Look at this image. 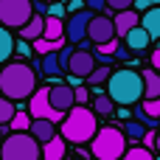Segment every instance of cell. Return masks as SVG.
<instances>
[{
	"label": "cell",
	"instance_id": "6da1fadb",
	"mask_svg": "<svg viewBox=\"0 0 160 160\" xmlns=\"http://www.w3.org/2000/svg\"><path fill=\"white\" fill-rule=\"evenodd\" d=\"M37 90V76L34 68L25 62H8L0 68V93L8 101H20V98H31Z\"/></svg>",
	"mask_w": 160,
	"mask_h": 160
},
{
	"label": "cell",
	"instance_id": "7a4b0ae2",
	"mask_svg": "<svg viewBox=\"0 0 160 160\" xmlns=\"http://www.w3.org/2000/svg\"><path fill=\"white\" fill-rule=\"evenodd\" d=\"M107 96L112 98V104H121V107L141 101L143 98V76L138 70H129V68L115 70L107 79Z\"/></svg>",
	"mask_w": 160,
	"mask_h": 160
},
{
	"label": "cell",
	"instance_id": "3957f363",
	"mask_svg": "<svg viewBox=\"0 0 160 160\" xmlns=\"http://www.w3.org/2000/svg\"><path fill=\"white\" fill-rule=\"evenodd\" d=\"M96 132H98V121H96L93 110L76 104L70 112H65V118H62V138L68 143H90Z\"/></svg>",
	"mask_w": 160,
	"mask_h": 160
},
{
	"label": "cell",
	"instance_id": "277c9868",
	"mask_svg": "<svg viewBox=\"0 0 160 160\" xmlns=\"http://www.w3.org/2000/svg\"><path fill=\"white\" fill-rule=\"evenodd\" d=\"M90 152L96 160H121L127 152V135L118 127H101L93 141H90Z\"/></svg>",
	"mask_w": 160,
	"mask_h": 160
},
{
	"label": "cell",
	"instance_id": "5b68a950",
	"mask_svg": "<svg viewBox=\"0 0 160 160\" xmlns=\"http://www.w3.org/2000/svg\"><path fill=\"white\" fill-rule=\"evenodd\" d=\"M0 160H42V146L31 132H11L0 143Z\"/></svg>",
	"mask_w": 160,
	"mask_h": 160
},
{
	"label": "cell",
	"instance_id": "8992f818",
	"mask_svg": "<svg viewBox=\"0 0 160 160\" xmlns=\"http://www.w3.org/2000/svg\"><path fill=\"white\" fill-rule=\"evenodd\" d=\"M34 17L31 0H0V25L3 28H22Z\"/></svg>",
	"mask_w": 160,
	"mask_h": 160
},
{
	"label": "cell",
	"instance_id": "52a82bcc",
	"mask_svg": "<svg viewBox=\"0 0 160 160\" xmlns=\"http://www.w3.org/2000/svg\"><path fill=\"white\" fill-rule=\"evenodd\" d=\"M28 115L31 118H48V121H62L65 115L62 112H56L53 107H51V101H48V87H37L34 90V96L28 98Z\"/></svg>",
	"mask_w": 160,
	"mask_h": 160
},
{
	"label": "cell",
	"instance_id": "ba28073f",
	"mask_svg": "<svg viewBox=\"0 0 160 160\" xmlns=\"http://www.w3.org/2000/svg\"><path fill=\"white\" fill-rule=\"evenodd\" d=\"M93 14L96 11H76V14H70L68 17V22H65V37L73 42V45H79L82 39H87V25H90V20H93Z\"/></svg>",
	"mask_w": 160,
	"mask_h": 160
},
{
	"label": "cell",
	"instance_id": "9c48e42d",
	"mask_svg": "<svg viewBox=\"0 0 160 160\" xmlns=\"http://www.w3.org/2000/svg\"><path fill=\"white\" fill-rule=\"evenodd\" d=\"M87 39H90V42H96V45L115 39L112 17H107V14H93V20H90V25H87Z\"/></svg>",
	"mask_w": 160,
	"mask_h": 160
},
{
	"label": "cell",
	"instance_id": "30bf717a",
	"mask_svg": "<svg viewBox=\"0 0 160 160\" xmlns=\"http://www.w3.org/2000/svg\"><path fill=\"white\" fill-rule=\"evenodd\" d=\"M93 68H96V56H93V51H87V48H73L68 73L76 76V79L82 82V79H87V76L93 73Z\"/></svg>",
	"mask_w": 160,
	"mask_h": 160
},
{
	"label": "cell",
	"instance_id": "8fae6325",
	"mask_svg": "<svg viewBox=\"0 0 160 160\" xmlns=\"http://www.w3.org/2000/svg\"><path fill=\"white\" fill-rule=\"evenodd\" d=\"M48 101H51V107L56 110V112H70L73 107H76V98H73V87L70 84H53V87H48Z\"/></svg>",
	"mask_w": 160,
	"mask_h": 160
},
{
	"label": "cell",
	"instance_id": "7c38bea8",
	"mask_svg": "<svg viewBox=\"0 0 160 160\" xmlns=\"http://www.w3.org/2000/svg\"><path fill=\"white\" fill-rule=\"evenodd\" d=\"M112 25H115V37H127L135 25H141V14L132 11V8H127V11H115Z\"/></svg>",
	"mask_w": 160,
	"mask_h": 160
},
{
	"label": "cell",
	"instance_id": "4fadbf2b",
	"mask_svg": "<svg viewBox=\"0 0 160 160\" xmlns=\"http://www.w3.org/2000/svg\"><path fill=\"white\" fill-rule=\"evenodd\" d=\"M28 132H31V135H34V141L42 146V143H48V141L56 135V124H53V121H48V118H31Z\"/></svg>",
	"mask_w": 160,
	"mask_h": 160
},
{
	"label": "cell",
	"instance_id": "5bb4252c",
	"mask_svg": "<svg viewBox=\"0 0 160 160\" xmlns=\"http://www.w3.org/2000/svg\"><path fill=\"white\" fill-rule=\"evenodd\" d=\"M68 155V141L62 135H53L48 143H42V160H65Z\"/></svg>",
	"mask_w": 160,
	"mask_h": 160
},
{
	"label": "cell",
	"instance_id": "9a60e30c",
	"mask_svg": "<svg viewBox=\"0 0 160 160\" xmlns=\"http://www.w3.org/2000/svg\"><path fill=\"white\" fill-rule=\"evenodd\" d=\"M149 42H152V37H149V31H146L143 25H135V28L124 37V45H127L129 51H146Z\"/></svg>",
	"mask_w": 160,
	"mask_h": 160
},
{
	"label": "cell",
	"instance_id": "2e32d148",
	"mask_svg": "<svg viewBox=\"0 0 160 160\" xmlns=\"http://www.w3.org/2000/svg\"><path fill=\"white\" fill-rule=\"evenodd\" d=\"M42 31H45V17L34 11V17L20 28V37H22L25 42H34V39H39V37H42Z\"/></svg>",
	"mask_w": 160,
	"mask_h": 160
},
{
	"label": "cell",
	"instance_id": "e0dca14e",
	"mask_svg": "<svg viewBox=\"0 0 160 160\" xmlns=\"http://www.w3.org/2000/svg\"><path fill=\"white\" fill-rule=\"evenodd\" d=\"M143 101H152V98H160V73L158 70H143Z\"/></svg>",
	"mask_w": 160,
	"mask_h": 160
},
{
	"label": "cell",
	"instance_id": "ac0fdd59",
	"mask_svg": "<svg viewBox=\"0 0 160 160\" xmlns=\"http://www.w3.org/2000/svg\"><path fill=\"white\" fill-rule=\"evenodd\" d=\"M42 39H51V42H65V22L59 17H45V31H42Z\"/></svg>",
	"mask_w": 160,
	"mask_h": 160
},
{
	"label": "cell",
	"instance_id": "d6986e66",
	"mask_svg": "<svg viewBox=\"0 0 160 160\" xmlns=\"http://www.w3.org/2000/svg\"><path fill=\"white\" fill-rule=\"evenodd\" d=\"M141 25L149 31L152 39H160V8H149V11L141 17Z\"/></svg>",
	"mask_w": 160,
	"mask_h": 160
},
{
	"label": "cell",
	"instance_id": "ffe728a7",
	"mask_svg": "<svg viewBox=\"0 0 160 160\" xmlns=\"http://www.w3.org/2000/svg\"><path fill=\"white\" fill-rule=\"evenodd\" d=\"M11 53H14V37H11L8 28L0 25V65H6Z\"/></svg>",
	"mask_w": 160,
	"mask_h": 160
},
{
	"label": "cell",
	"instance_id": "44dd1931",
	"mask_svg": "<svg viewBox=\"0 0 160 160\" xmlns=\"http://www.w3.org/2000/svg\"><path fill=\"white\" fill-rule=\"evenodd\" d=\"M110 76H112L110 65H96V68H93V73L87 76V84H93V87H101V84H104Z\"/></svg>",
	"mask_w": 160,
	"mask_h": 160
},
{
	"label": "cell",
	"instance_id": "7402d4cb",
	"mask_svg": "<svg viewBox=\"0 0 160 160\" xmlns=\"http://www.w3.org/2000/svg\"><path fill=\"white\" fill-rule=\"evenodd\" d=\"M39 70H42L45 76H59V70H62V68H59V51H56V53H45Z\"/></svg>",
	"mask_w": 160,
	"mask_h": 160
},
{
	"label": "cell",
	"instance_id": "603a6c76",
	"mask_svg": "<svg viewBox=\"0 0 160 160\" xmlns=\"http://www.w3.org/2000/svg\"><path fill=\"white\" fill-rule=\"evenodd\" d=\"M112 110H115V104H112L110 96H96V98H93V112H96V115H110Z\"/></svg>",
	"mask_w": 160,
	"mask_h": 160
},
{
	"label": "cell",
	"instance_id": "cb8c5ba5",
	"mask_svg": "<svg viewBox=\"0 0 160 160\" xmlns=\"http://www.w3.org/2000/svg\"><path fill=\"white\" fill-rule=\"evenodd\" d=\"M8 127H11V132H28L31 115H28V112H14V118L8 121Z\"/></svg>",
	"mask_w": 160,
	"mask_h": 160
},
{
	"label": "cell",
	"instance_id": "d4e9b609",
	"mask_svg": "<svg viewBox=\"0 0 160 160\" xmlns=\"http://www.w3.org/2000/svg\"><path fill=\"white\" fill-rule=\"evenodd\" d=\"M124 135L132 138V141H141V138L146 135V127H143L141 121H127V124H124Z\"/></svg>",
	"mask_w": 160,
	"mask_h": 160
},
{
	"label": "cell",
	"instance_id": "484cf974",
	"mask_svg": "<svg viewBox=\"0 0 160 160\" xmlns=\"http://www.w3.org/2000/svg\"><path fill=\"white\" fill-rule=\"evenodd\" d=\"M34 51L37 53H56V51H62V42H51V39H34Z\"/></svg>",
	"mask_w": 160,
	"mask_h": 160
},
{
	"label": "cell",
	"instance_id": "4316f807",
	"mask_svg": "<svg viewBox=\"0 0 160 160\" xmlns=\"http://www.w3.org/2000/svg\"><path fill=\"white\" fill-rule=\"evenodd\" d=\"M121 160H155V155H152L149 149H143V146H132V149L124 152Z\"/></svg>",
	"mask_w": 160,
	"mask_h": 160
},
{
	"label": "cell",
	"instance_id": "83f0119b",
	"mask_svg": "<svg viewBox=\"0 0 160 160\" xmlns=\"http://www.w3.org/2000/svg\"><path fill=\"white\" fill-rule=\"evenodd\" d=\"M118 45H121V42H118V37H115V39H110V42H101V45H96V51H93V53H96V56H115Z\"/></svg>",
	"mask_w": 160,
	"mask_h": 160
},
{
	"label": "cell",
	"instance_id": "f1b7e54d",
	"mask_svg": "<svg viewBox=\"0 0 160 160\" xmlns=\"http://www.w3.org/2000/svg\"><path fill=\"white\" fill-rule=\"evenodd\" d=\"M14 101H8V98H0V124H8L11 118H14Z\"/></svg>",
	"mask_w": 160,
	"mask_h": 160
},
{
	"label": "cell",
	"instance_id": "f546056e",
	"mask_svg": "<svg viewBox=\"0 0 160 160\" xmlns=\"http://www.w3.org/2000/svg\"><path fill=\"white\" fill-rule=\"evenodd\" d=\"M141 110L146 112V118H152V121H160V98L143 101V107H141Z\"/></svg>",
	"mask_w": 160,
	"mask_h": 160
},
{
	"label": "cell",
	"instance_id": "4dcf8cb0",
	"mask_svg": "<svg viewBox=\"0 0 160 160\" xmlns=\"http://www.w3.org/2000/svg\"><path fill=\"white\" fill-rule=\"evenodd\" d=\"M132 3H135V0H107V8H112V11H127V8H132Z\"/></svg>",
	"mask_w": 160,
	"mask_h": 160
},
{
	"label": "cell",
	"instance_id": "1f68e13d",
	"mask_svg": "<svg viewBox=\"0 0 160 160\" xmlns=\"http://www.w3.org/2000/svg\"><path fill=\"white\" fill-rule=\"evenodd\" d=\"M73 98H76V104H82L84 107V101H90V93H87V87H73Z\"/></svg>",
	"mask_w": 160,
	"mask_h": 160
},
{
	"label": "cell",
	"instance_id": "d6a6232c",
	"mask_svg": "<svg viewBox=\"0 0 160 160\" xmlns=\"http://www.w3.org/2000/svg\"><path fill=\"white\" fill-rule=\"evenodd\" d=\"M141 141H143V149H152V146H158V132H155V129H149Z\"/></svg>",
	"mask_w": 160,
	"mask_h": 160
},
{
	"label": "cell",
	"instance_id": "836d02e7",
	"mask_svg": "<svg viewBox=\"0 0 160 160\" xmlns=\"http://www.w3.org/2000/svg\"><path fill=\"white\" fill-rule=\"evenodd\" d=\"M70 53H73V48H62V51H59V68L68 70V65H70Z\"/></svg>",
	"mask_w": 160,
	"mask_h": 160
},
{
	"label": "cell",
	"instance_id": "e575fe53",
	"mask_svg": "<svg viewBox=\"0 0 160 160\" xmlns=\"http://www.w3.org/2000/svg\"><path fill=\"white\" fill-rule=\"evenodd\" d=\"M48 17H65V6H59V3H53V6H48Z\"/></svg>",
	"mask_w": 160,
	"mask_h": 160
},
{
	"label": "cell",
	"instance_id": "d590c367",
	"mask_svg": "<svg viewBox=\"0 0 160 160\" xmlns=\"http://www.w3.org/2000/svg\"><path fill=\"white\" fill-rule=\"evenodd\" d=\"M149 62H152V70H158V73H160V45L149 53Z\"/></svg>",
	"mask_w": 160,
	"mask_h": 160
},
{
	"label": "cell",
	"instance_id": "8d00e7d4",
	"mask_svg": "<svg viewBox=\"0 0 160 160\" xmlns=\"http://www.w3.org/2000/svg\"><path fill=\"white\" fill-rule=\"evenodd\" d=\"M14 51H17L20 56H28V53H31V45H28L25 39H22V42H14Z\"/></svg>",
	"mask_w": 160,
	"mask_h": 160
},
{
	"label": "cell",
	"instance_id": "74e56055",
	"mask_svg": "<svg viewBox=\"0 0 160 160\" xmlns=\"http://www.w3.org/2000/svg\"><path fill=\"white\" fill-rule=\"evenodd\" d=\"M84 6H87V8H93V11H98V8H104V6H107V0H84Z\"/></svg>",
	"mask_w": 160,
	"mask_h": 160
},
{
	"label": "cell",
	"instance_id": "f35d334b",
	"mask_svg": "<svg viewBox=\"0 0 160 160\" xmlns=\"http://www.w3.org/2000/svg\"><path fill=\"white\" fill-rule=\"evenodd\" d=\"M65 8H73V14H76V11H82V8H84V0H70Z\"/></svg>",
	"mask_w": 160,
	"mask_h": 160
},
{
	"label": "cell",
	"instance_id": "ab89813d",
	"mask_svg": "<svg viewBox=\"0 0 160 160\" xmlns=\"http://www.w3.org/2000/svg\"><path fill=\"white\" fill-rule=\"evenodd\" d=\"M155 132H158V141H160V121H158V129H155Z\"/></svg>",
	"mask_w": 160,
	"mask_h": 160
},
{
	"label": "cell",
	"instance_id": "60d3db41",
	"mask_svg": "<svg viewBox=\"0 0 160 160\" xmlns=\"http://www.w3.org/2000/svg\"><path fill=\"white\" fill-rule=\"evenodd\" d=\"M158 152H160V141H158Z\"/></svg>",
	"mask_w": 160,
	"mask_h": 160
},
{
	"label": "cell",
	"instance_id": "b9f144b4",
	"mask_svg": "<svg viewBox=\"0 0 160 160\" xmlns=\"http://www.w3.org/2000/svg\"><path fill=\"white\" fill-rule=\"evenodd\" d=\"M76 160H84V158H76Z\"/></svg>",
	"mask_w": 160,
	"mask_h": 160
}]
</instances>
